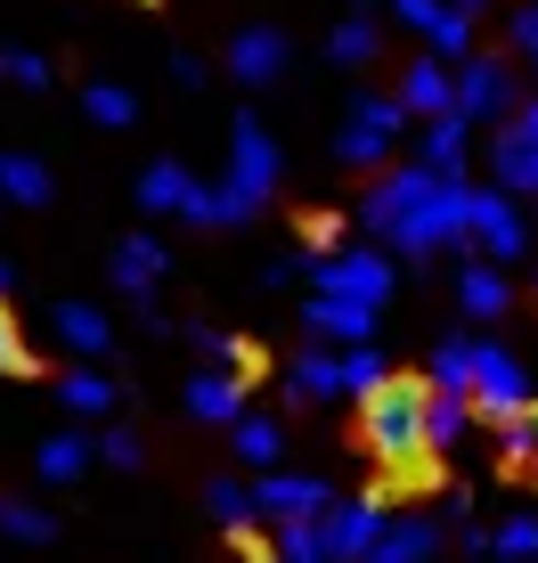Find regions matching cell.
<instances>
[{
  "mask_svg": "<svg viewBox=\"0 0 538 563\" xmlns=\"http://www.w3.org/2000/svg\"><path fill=\"white\" fill-rule=\"evenodd\" d=\"M0 539H16V548H49L57 515L42 507V498H0Z\"/></svg>",
  "mask_w": 538,
  "mask_h": 563,
  "instance_id": "4dcf8cb0",
  "label": "cell"
},
{
  "mask_svg": "<svg viewBox=\"0 0 538 563\" xmlns=\"http://www.w3.org/2000/svg\"><path fill=\"white\" fill-rule=\"evenodd\" d=\"M530 66H538V57H530ZM523 123H530V131H538V99H530V107H523Z\"/></svg>",
  "mask_w": 538,
  "mask_h": 563,
  "instance_id": "c3c4849f",
  "label": "cell"
},
{
  "mask_svg": "<svg viewBox=\"0 0 538 563\" xmlns=\"http://www.w3.org/2000/svg\"><path fill=\"white\" fill-rule=\"evenodd\" d=\"M302 327H311L318 352H351V343H376V310L343 302V295H311L302 302Z\"/></svg>",
  "mask_w": 538,
  "mask_h": 563,
  "instance_id": "7c38bea8",
  "label": "cell"
},
{
  "mask_svg": "<svg viewBox=\"0 0 538 563\" xmlns=\"http://www.w3.org/2000/svg\"><path fill=\"white\" fill-rule=\"evenodd\" d=\"M188 417H197V424H237L245 417V376H228V367L188 376Z\"/></svg>",
  "mask_w": 538,
  "mask_h": 563,
  "instance_id": "ffe728a7",
  "label": "cell"
},
{
  "mask_svg": "<svg viewBox=\"0 0 538 563\" xmlns=\"http://www.w3.org/2000/svg\"><path fill=\"white\" fill-rule=\"evenodd\" d=\"M57 409L107 417V409H114V376H99V367H66V376H57Z\"/></svg>",
  "mask_w": 538,
  "mask_h": 563,
  "instance_id": "f546056e",
  "label": "cell"
},
{
  "mask_svg": "<svg viewBox=\"0 0 538 563\" xmlns=\"http://www.w3.org/2000/svg\"><path fill=\"white\" fill-rule=\"evenodd\" d=\"M400 131H408V107H400V99H383V90H359L351 114H343V131H335V164L376 172L383 155L400 147Z\"/></svg>",
  "mask_w": 538,
  "mask_h": 563,
  "instance_id": "277c9868",
  "label": "cell"
},
{
  "mask_svg": "<svg viewBox=\"0 0 538 563\" xmlns=\"http://www.w3.org/2000/svg\"><path fill=\"white\" fill-rule=\"evenodd\" d=\"M99 457V433H74V424H57V433L33 450V465H42V482H74L82 465Z\"/></svg>",
  "mask_w": 538,
  "mask_h": 563,
  "instance_id": "83f0119b",
  "label": "cell"
},
{
  "mask_svg": "<svg viewBox=\"0 0 538 563\" xmlns=\"http://www.w3.org/2000/svg\"><path fill=\"white\" fill-rule=\"evenodd\" d=\"M171 82H180V90H204V82H213V66H204L197 49H180V57H171Z\"/></svg>",
  "mask_w": 538,
  "mask_h": 563,
  "instance_id": "7bdbcfd3",
  "label": "cell"
},
{
  "mask_svg": "<svg viewBox=\"0 0 538 563\" xmlns=\"http://www.w3.org/2000/svg\"><path fill=\"white\" fill-rule=\"evenodd\" d=\"M506 42H514V57H538V0H523L506 16Z\"/></svg>",
  "mask_w": 538,
  "mask_h": 563,
  "instance_id": "60d3db41",
  "label": "cell"
},
{
  "mask_svg": "<svg viewBox=\"0 0 538 563\" xmlns=\"http://www.w3.org/2000/svg\"><path fill=\"white\" fill-rule=\"evenodd\" d=\"M269 563H335V555H326V531H318V522H285L278 548H269Z\"/></svg>",
  "mask_w": 538,
  "mask_h": 563,
  "instance_id": "8d00e7d4",
  "label": "cell"
},
{
  "mask_svg": "<svg viewBox=\"0 0 538 563\" xmlns=\"http://www.w3.org/2000/svg\"><path fill=\"white\" fill-rule=\"evenodd\" d=\"M376 49H383V25H376L368 9H351L335 33H326V57H335V66H368Z\"/></svg>",
  "mask_w": 538,
  "mask_h": 563,
  "instance_id": "1f68e13d",
  "label": "cell"
},
{
  "mask_svg": "<svg viewBox=\"0 0 538 563\" xmlns=\"http://www.w3.org/2000/svg\"><path fill=\"white\" fill-rule=\"evenodd\" d=\"M473 417H490V424L530 417V367L506 343H482V360H473Z\"/></svg>",
  "mask_w": 538,
  "mask_h": 563,
  "instance_id": "52a82bcc",
  "label": "cell"
},
{
  "mask_svg": "<svg viewBox=\"0 0 538 563\" xmlns=\"http://www.w3.org/2000/svg\"><path fill=\"white\" fill-rule=\"evenodd\" d=\"M490 180L506 197H538V131L514 114L506 131H490Z\"/></svg>",
  "mask_w": 538,
  "mask_h": 563,
  "instance_id": "4fadbf2b",
  "label": "cell"
},
{
  "mask_svg": "<svg viewBox=\"0 0 538 563\" xmlns=\"http://www.w3.org/2000/svg\"><path fill=\"white\" fill-rule=\"evenodd\" d=\"M473 360H482V343H473V335H440L433 343V367H425L433 393L440 400H473Z\"/></svg>",
  "mask_w": 538,
  "mask_h": 563,
  "instance_id": "cb8c5ba5",
  "label": "cell"
},
{
  "mask_svg": "<svg viewBox=\"0 0 538 563\" xmlns=\"http://www.w3.org/2000/svg\"><path fill=\"white\" fill-rule=\"evenodd\" d=\"M433 555H440V522L433 515H392V522H383V539L359 563H433Z\"/></svg>",
  "mask_w": 538,
  "mask_h": 563,
  "instance_id": "e0dca14e",
  "label": "cell"
},
{
  "mask_svg": "<svg viewBox=\"0 0 538 563\" xmlns=\"http://www.w3.org/2000/svg\"><path fill=\"white\" fill-rule=\"evenodd\" d=\"M311 295H343V302H368V310H383L392 302V286H400V269L383 262V245H343V254H326V262H311Z\"/></svg>",
  "mask_w": 538,
  "mask_h": 563,
  "instance_id": "5b68a950",
  "label": "cell"
},
{
  "mask_svg": "<svg viewBox=\"0 0 538 563\" xmlns=\"http://www.w3.org/2000/svg\"><path fill=\"white\" fill-rule=\"evenodd\" d=\"M416 164H433L440 180H466V164H473V123H466V114L425 123V155H416Z\"/></svg>",
  "mask_w": 538,
  "mask_h": 563,
  "instance_id": "603a6c76",
  "label": "cell"
},
{
  "mask_svg": "<svg viewBox=\"0 0 538 563\" xmlns=\"http://www.w3.org/2000/svg\"><path fill=\"white\" fill-rule=\"evenodd\" d=\"M473 221V180H440L433 164H400L359 197V229L400 245L408 262H433L440 245H466Z\"/></svg>",
  "mask_w": 538,
  "mask_h": 563,
  "instance_id": "6da1fadb",
  "label": "cell"
},
{
  "mask_svg": "<svg viewBox=\"0 0 538 563\" xmlns=\"http://www.w3.org/2000/svg\"><path fill=\"white\" fill-rule=\"evenodd\" d=\"M497 433H506V474H538V409L530 417H514V424H497Z\"/></svg>",
  "mask_w": 538,
  "mask_h": 563,
  "instance_id": "74e56055",
  "label": "cell"
},
{
  "mask_svg": "<svg viewBox=\"0 0 538 563\" xmlns=\"http://www.w3.org/2000/svg\"><path fill=\"white\" fill-rule=\"evenodd\" d=\"M335 393H343V360H335V352H318V343H311V352L285 360V400L318 409V400H335Z\"/></svg>",
  "mask_w": 538,
  "mask_h": 563,
  "instance_id": "7402d4cb",
  "label": "cell"
},
{
  "mask_svg": "<svg viewBox=\"0 0 538 563\" xmlns=\"http://www.w3.org/2000/svg\"><path fill=\"white\" fill-rule=\"evenodd\" d=\"M9 295H16V262L0 254V302H9Z\"/></svg>",
  "mask_w": 538,
  "mask_h": 563,
  "instance_id": "bcb514c9",
  "label": "cell"
},
{
  "mask_svg": "<svg viewBox=\"0 0 538 563\" xmlns=\"http://www.w3.org/2000/svg\"><path fill=\"white\" fill-rule=\"evenodd\" d=\"M0 82H16V90H49L57 82V66L42 49H25V42H0Z\"/></svg>",
  "mask_w": 538,
  "mask_h": 563,
  "instance_id": "d590c367",
  "label": "cell"
},
{
  "mask_svg": "<svg viewBox=\"0 0 538 563\" xmlns=\"http://www.w3.org/2000/svg\"><path fill=\"white\" fill-rule=\"evenodd\" d=\"M343 360V393H359V400H376L383 384H392V367H383L376 343H351V352H335Z\"/></svg>",
  "mask_w": 538,
  "mask_h": 563,
  "instance_id": "e575fe53",
  "label": "cell"
},
{
  "mask_svg": "<svg viewBox=\"0 0 538 563\" xmlns=\"http://www.w3.org/2000/svg\"><path fill=\"white\" fill-rule=\"evenodd\" d=\"M497 555L506 563H538V515H506L497 522Z\"/></svg>",
  "mask_w": 538,
  "mask_h": 563,
  "instance_id": "f35d334b",
  "label": "cell"
},
{
  "mask_svg": "<svg viewBox=\"0 0 538 563\" xmlns=\"http://www.w3.org/2000/svg\"><path fill=\"white\" fill-rule=\"evenodd\" d=\"M302 269H311V262H294V254H278V262H269V269H261V286H294V278H302Z\"/></svg>",
  "mask_w": 538,
  "mask_h": 563,
  "instance_id": "ee69618b",
  "label": "cell"
},
{
  "mask_svg": "<svg viewBox=\"0 0 538 563\" xmlns=\"http://www.w3.org/2000/svg\"><path fill=\"white\" fill-rule=\"evenodd\" d=\"M457 310H466V319H506V310H514V278H506V269H497V262H466V269H457Z\"/></svg>",
  "mask_w": 538,
  "mask_h": 563,
  "instance_id": "ac0fdd59",
  "label": "cell"
},
{
  "mask_svg": "<svg viewBox=\"0 0 538 563\" xmlns=\"http://www.w3.org/2000/svg\"><path fill=\"white\" fill-rule=\"evenodd\" d=\"M188 343H197L213 367H228V376H245V367H261V352L245 335H228V327H188Z\"/></svg>",
  "mask_w": 538,
  "mask_h": 563,
  "instance_id": "d6a6232c",
  "label": "cell"
},
{
  "mask_svg": "<svg viewBox=\"0 0 538 563\" xmlns=\"http://www.w3.org/2000/svg\"><path fill=\"white\" fill-rule=\"evenodd\" d=\"M302 238H311V262H326V245L343 238V221H335V212H311V221H302Z\"/></svg>",
  "mask_w": 538,
  "mask_h": 563,
  "instance_id": "b9f144b4",
  "label": "cell"
},
{
  "mask_svg": "<svg viewBox=\"0 0 538 563\" xmlns=\"http://www.w3.org/2000/svg\"><path fill=\"white\" fill-rule=\"evenodd\" d=\"M188 188H197V172H188L180 155H156V164L139 172V205L147 212H188Z\"/></svg>",
  "mask_w": 538,
  "mask_h": 563,
  "instance_id": "4316f807",
  "label": "cell"
},
{
  "mask_svg": "<svg viewBox=\"0 0 538 563\" xmlns=\"http://www.w3.org/2000/svg\"><path fill=\"white\" fill-rule=\"evenodd\" d=\"M457 548H466V563H490V555H497V531H466Z\"/></svg>",
  "mask_w": 538,
  "mask_h": 563,
  "instance_id": "f6af8a7d",
  "label": "cell"
},
{
  "mask_svg": "<svg viewBox=\"0 0 538 563\" xmlns=\"http://www.w3.org/2000/svg\"><path fill=\"white\" fill-rule=\"evenodd\" d=\"M82 114H90L99 131H131V123H139V90H131V82H107V74H90V82H82Z\"/></svg>",
  "mask_w": 538,
  "mask_h": 563,
  "instance_id": "484cf974",
  "label": "cell"
},
{
  "mask_svg": "<svg viewBox=\"0 0 538 563\" xmlns=\"http://www.w3.org/2000/svg\"><path fill=\"white\" fill-rule=\"evenodd\" d=\"M425 409H433L425 384L392 376L376 400H359V450L383 457L392 474H416V465H425Z\"/></svg>",
  "mask_w": 538,
  "mask_h": 563,
  "instance_id": "3957f363",
  "label": "cell"
},
{
  "mask_svg": "<svg viewBox=\"0 0 538 563\" xmlns=\"http://www.w3.org/2000/svg\"><path fill=\"white\" fill-rule=\"evenodd\" d=\"M457 114H466V123H490V131H506L514 114H523V107H514V66H506V57L473 49L466 66H457Z\"/></svg>",
  "mask_w": 538,
  "mask_h": 563,
  "instance_id": "9c48e42d",
  "label": "cell"
},
{
  "mask_svg": "<svg viewBox=\"0 0 538 563\" xmlns=\"http://www.w3.org/2000/svg\"><path fill=\"white\" fill-rule=\"evenodd\" d=\"M164 269H171V254H164V238L156 229H131L123 245H114V286L123 295H139V302H156V286H164Z\"/></svg>",
  "mask_w": 538,
  "mask_h": 563,
  "instance_id": "5bb4252c",
  "label": "cell"
},
{
  "mask_svg": "<svg viewBox=\"0 0 538 563\" xmlns=\"http://www.w3.org/2000/svg\"><path fill=\"white\" fill-rule=\"evenodd\" d=\"M466 245H473V262H497V269H514V262L530 254V229H523V212H514L506 188H473Z\"/></svg>",
  "mask_w": 538,
  "mask_h": 563,
  "instance_id": "8992f818",
  "label": "cell"
},
{
  "mask_svg": "<svg viewBox=\"0 0 538 563\" xmlns=\"http://www.w3.org/2000/svg\"><path fill=\"white\" fill-rule=\"evenodd\" d=\"M254 507H261V522H278V531H285V522H326V515H335V482L278 465V474L254 482Z\"/></svg>",
  "mask_w": 538,
  "mask_h": 563,
  "instance_id": "ba28073f",
  "label": "cell"
},
{
  "mask_svg": "<svg viewBox=\"0 0 538 563\" xmlns=\"http://www.w3.org/2000/svg\"><path fill=\"white\" fill-rule=\"evenodd\" d=\"M408 114H425V123H440V114H457V74L440 66V57H416L408 74H400V90H392Z\"/></svg>",
  "mask_w": 538,
  "mask_h": 563,
  "instance_id": "2e32d148",
  "label": "cell"
},
{
  "mask_svg": "<svg viewBox=\"0 0 538 563\" xmlns=\"http://www.w3.org/2000/svg\"><path fill=\"white\" fill-rule=\"evenodd\" d=\"M228 74H237V82H278L285 74V33L278 25H245L237 42H228Z\"/></svg>",
  "mask_w": 538,
  "mask_h": 563,
  "instance_id": "d6986e66",
  "label": "cell"
},
{
  "mask_svg": "<svg viewBox=\"0 0 538 563\" xmlns=\"http://www.w3.org/2000/svg\"><path fill=\"white\" fill-rule=\"evenodd\" d=\"M466 433H473V400H440V393H433V409H425V450L449 457Z\"/></svg>",
  "mask_w": 538,
  "mask_h": 563,
  "instance_id": "836d02e7",
  "label": "cell"
},
{
  "mask_svg": "<svg viewBox=\"0 0 538 563\" xmlns=\"http://www.w3.org/2000/svg\"><path fill=\"white\" fill-rule=\"evenodd\" d=\"M392 16H400L408 33H425V57H440L449 74L473 57V16H457L449 0H392Z\"/></svg>",
  "mask_w": 538,
  "mask_h": 563,
  "instance_id": "30bf717a",
  "label": "cell"
},
{
  "mask_svg": "<svg viewBox=\"0 0 538 563\" xmlns=\"http://www.w3.org/2000/svg\"><path fill=\"white\" fill-rule=\"evenodd\" d=\"M449 9H457V16H482V9H490V0H449Z\"/></svg>",
  "mask_w": 538,
  "mask_h": 563,
  "instance_id": "7dc6e473",
  "label": "cell"
},
{
  "mask_svg": "<svg viewBox=\"0 0 538 563\" xmlns=\"http://www.w3.org/2000/svg\"><path fill=\"white\" fill-rule=\"evenodd\" d=\"M383 522H392L383 490H368V498H335V515L318 522V531H326V555H335V563H359V555L383 539Z\"/></svg>",
  "mask_w": 538,
  "mask_h": 563,
  "instance_id": "8fae6325",
  "label": "cell"
},
{
  "mask_svg": "<svg viewBox=\"0 0 538 563\" xmlns=\"http://www.w3.org/2000/svg\"><path fill=\"white\" fill-rule=\"evenodd\" d=\"M0 197H9V205H49L57 172L42 164V155H0Z\"/></svg>",
  "mask_w": 538,
  "mask_h": 563,
  "instance_id": "f1b7e54d",
  "label": "cell"
},
{
  "mask_svg": "<svg viewBox=\"0 0 538 563\" xmlns=\"http://www.w3.org/2000/svg\"><path fill=\"white\" fill-rule=\"evenodd\" d=\"M228 450L254 465V474H278V465H285V433H278V417H254V409H245L237 424H228Z\"/></svg>",
  "mask_w": 538,
  "mask_h": 563,
  "instance_id": "d4e9b609",
  "label": "cell"
},
{
  "mask_svg": "<svg viewBox=\"0 0 538 563\" xmlns=\"http://www.w3.org/2000/svg\"><path fill=\"white\" fill-rule=\"evenodd\" d=\"M99 457H107V465H123V474H131V465L147 457V441L131 433V424H107V433H99Z\"/></svg>",
  "mask_w": 538,
  "mask_h": 563,
  "instance_id": "ab89813d",
  "label": "cell"
},
{
  "mask_svg": "<svg viewBox=\"0 0 538 563\" xmlns=\"http://www.w3.org/2000/svg\"><path fill=\"white\" fill-rule=\"evenodd\" d=\"M204 507H213V522H221L228 539H237L245 555H254V522H261V507H254V482H237V474L204 482Z\"/></svg>",
  "mask_w": 538,
  "mask_h": 563,
  "instance_id": "44dd1931",
  "label": "cell"
},
{
  "mask_svg": "<svg viewBox=\"0 0 538 563\" xmlns=\"http://www.w3.org/2000/svg\"><path fill=\"white\" fill-rule=\"evenodd\" d=\"M49 335L66 343L74 360H99V352H114V319L99 302H49Z\"/></svg>",
  "mask_w": 538,
  "mask_h": 563,
  "instance_id": "9a60e30c",
  "label": "cell"
},
{
  "mask_svg": "<svg viewBox=\"0 0 538 563\" xmlns=\"http://www.w3.org/2000/svg\"><path fill=\"white\" fill-rule=\"evenodd\" d=\"M269 197H278V140H269V123L245 107V114H228V164H221V180L188 188V221H197V229H237V221H254Z\"/></svg>",
  "mask_w": 538,
  "mask_h": 563,
  "instance_id": "7a4b0ae2",
  "label": "cell"
}]
</instances>
